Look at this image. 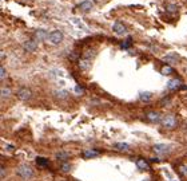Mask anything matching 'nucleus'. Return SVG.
<instances>
[{"label": "nucleus", "mask_w": 187, "mask_h": 181, "mask_svg": "<svg viewBox=\"0 0 187 181\" xmlns=\"http://www.w3.org/2000/svg\"><path fill=\"white\" fill-rule=\"evenodd\" d=\"M131 42H132V39H131V38H128L126 43H123V46H122V47H123V48H128V47L131 46Z\"/></svg>", "instance_id": "bb28decb"}, {"label": "nucleus", "mask_w": 187, "mask_h": 181, "mask_svg": "<svg viewBox=\"0 0 187 181\" xmlns=\"http://www.w3.org/2000/svg\"><path fill=\"white\" fill-rule=\"evenodd\" d=\"M99 154L100 153L98 152V150L90 149V150H84V152H83V157H84V158H92V157H98Z\"/></svg>", "instance_id": "ddd939ff"}, {"label": "nucleus", "mask_w": 187, "mask_h": 181, "mask_svg": "<svg viewBox=\"0 0 187 181\" xmlns=\"http://www.w3.org/2000/svg\"><path fill=\"white\" fill-rule=\"evenodd\" d=\"M35 36H36V39L39 40V42H42V40H46L47 38L49 36V34L46 31V30H38L35 34Z\"/></svg>", "instance_id": "f8f14e48"}, {"label": "nucleus", "mask_w": 187, "mask_h": 181, "mask_svg": "<svg viewBox=\"0 0 187 181\" xmlns=\"http://www.w3.org/2000/svg\"><path fill=\"white\" fill-rule=\"evenodd\" d=\"M136 166H138L139 170H150V164L148 161H146L144 158H138L136 160Z\"/></svg>", "instance_id": "1a4fd4ad"}, {"label": "nucleus", "mask_w": 187, "mask_h": 181, "mask_svg": "<svg viewBox=\"0 0 187 181\" xmlns=\"http://www.w3.org/2000/svg\"><path fill=\"white\" fill-rule=\"evenodd\" d=\"M23 47H24L25 51H28V52H33L36 48H38V43H36L35 40H27V42H24Z\"/></svg>", "instance_id": "6e6552de"}, {"label": "nucleus", "mask_w": 187, "mask_h": 181, "mask_svg": "<svg viewBox=\"0 0 187 181\" xmlns=\"http://www.w3.org/2000/svg\"><path fill=\"white\" fill-rule=\"evenodd\" d=\"M0 172H2V179H4L5 177V168H4V165H2V170H0Z\"/></svg>", "instance_id": "c85d7f7f"}, {"label": "nucleus", "mask_w": 187, "mask_h": 181, "mask_svg": "<svg viewBox=\"0 0 187 181\" xmlns=\"http://www.w3.org/2000/svg\"><path fill=\"white\" fill-rule=\"evenodd\" d=\"M112 30L118 34V35H124V34H127V28L120 22H115V23H114Z\"/></svg>", "instance_id": "0eeeda50"}, {"label": "nucleus", "mask_w": 187, "mask_h": 181, "mask_svg": "<svg viewBox=\"0 0 187 181\" xmlns=\"http://www.w3.org/2000/svg\"><path fill=\"white\" fill-rule=\"evenodd\" d=\"M16 174H18L20 179H23V180H29L33 176V170H32V168L29 165H27V164H22V165H19L18 169H16Z\"/></svg>", "instance_id": "f257e3e1"}, {"label": "nucleus", "mask_w": 187, "mask_h": 181, "mask_svg": "<svg viewBox=\"0 0 187 181\" xmlns=\"http://www.w3.org/2000/svg\"><path fill=\"white\" fill-rule=\"evenodd\" d=\"M151 97H152V94L150 91H142L139 94V99L142 101V102H148V101L151 99Z\"/></svg>", "instance_id": "dca6fc26"}, {"label": "nucleus", "mask_w": 187, "mask_h": 181, "mask_svg": "<svg viewBox=\"0 0 187 181\" xmlns=\"http://www.w3.org/2000/svg\"><path fill=\"white\" fill-rule=\"evenodd\" d=\"M160 123H162V126L166 127V129H175L176 125H178V119L174 115H171V114H168V115L163 117Z\"/></svg>", "instance_id": "f03ea898"}, {"label": "nucleus", "mask_w": 187, "mask_h": 181, "mask_svg": "<svg viewBox=\"0 0 187 181\" xmlns=\"http://www.w3.org/2000/svg\"><path fill=\"white\" fill-rule=\"evenodd\" d=\"M146 118L150 121V122L152 123H158L162 121V117H160V114L158 112H148L146 114Z\"/></svg>", "instance_id": "423d86ee"}, {"label": "nucleus", "mask_w": 187, "mask_h": 181, "mask_svg": "<svg viewBox=\"0 0 187 181\" xmlns=\"http://www.w3.org/2000/svg\"><path fill=\"white\" fill-rule=\"evenodd\" d=\"M48 40L52 43V44H59V43L63 40V32L59 31V30H55V31H52L51 34H49Z\"/></svg>", "instance_id": "20e7f679"}, {"label": "nucleus", "mask_w": 187, "mask_h": 181, "mask_svg": "<svg viewBox=\"0 0 187 181\" xmlns=\"http://www.w3.org/2000/svg\"><path fill=\"white\" fill-rule=\"evenodd\" d=\"M55 97L58 99H67L70 97L68 91H66V90H58V91L55 93Z\"/></svg>", "instance_id": "a211bd4d"}, {"label": "nucleus", "mask_w": 187, "mask_h": 181, "mask_svg": "<svg viewBox=\"0 0 187 181\" xmlns=\"http://www.w3.org/2000/svg\"><path fill=\"white\" fill-rule=\"evenodd\" d=\"M68 157H70V154L67 152H64V150H60V152L56 153V158H58L59 161H66Z\"/></svg>", "instance_id": "412c9836"}, {"label": "nucleus", "mask_w": 187, "mask_h": 181, "mask_svg": "<svg viewBox=\"0 0 187 181\" xmlns=\"http://www.w3.org/2000/svg\"><path fill=\"white\" fill-rule=\"evenodd\" d=\"M160 73H162L163 75H170V74H172V73H174V69H172L171 66L166 65V66H163V67H162V70H160Z\"/></svg>", "instance_id": "4be33fe9"}, {"label": "nucleus", "mask_w": 187, "mask_h": 181, "mask_svg": "<svg viewBox=\"0 0 187 181\" xmlns=\"http://www.w3.org/2000/svg\"><path fill=\"white\" fill-rule=\"evenodd\" d=\"M152 150L155 152L156 154H159V156H162V154H166L170 152V146L166 145V144H156V145L152 146Z\"/></svg>", "instance_id": "39448f33"}, {"label": "nucleus", "mask_w": 187, "mask_h": 181, "mask_svg": "<svg viewBox=\"0 0 187 181\" xmlns=\"http://www.w3.org/2000/svg\"><path fill=\"white\" fill-rule=\"evenodd\" d=\"M92 5H93V3L91 0H84V2H82L79 4V8L82 9L83 12H87V11H90V9H92Z\"/></svg>", "instance_id": "9b49d317"}, {"label": "nucleus", "mask_w": 187, "mask_h": 181, "mask_svg": "<svg viewBox=\"0 0 187 181\" xmlns=\"http://www.w3.org/2000/svg\"><path fill=\"white\" fill-rule=\"evenodd\" d=\"M11 95V89L9 87H2V99H5Z\"/></svg>", "instance_id": "5701e85b"}, {"label": "nucleus", "mask_w": 187, "mask_h": 181, "mask_svg": "<svg viewBox=\"0 0 187 181\" xmlns=\"http://www.w3.org/2000/svg\"><path fill=\"white\" fill-rule=\"evenodd\" d=\"M180 86H182V80L178 78L168 80V83H167V89L168 90H176V89H179Z\"/></svg>", "instance_id": "9d476101"}, {"label": "nucleus", "mask_w": 187, "mask_h": 181, "mask_svg": "<svg viewBox=\"0 0 187 181\" xmlns=\"http://www.w3.org/2000/svg\"><path fill=\"white\" fill-rule=\"evenodd\" d=\"M36 165L42 166V168H47L49 165V161L44 158V157H38V158H36Z\"/></svg>", "instance_id": "f3484780"}, {"label": "nucleus", "mask_w": 187, "mask_h": 181, "mask_svg": "<svg viewBox=\"0 0 187 181\" xmlns=\"http://www.w3.org/2000/svg\"><path fill=\"white\" fill-rule=\"evenodd\" d=\"M143 181H150V179H144V180H143Z\"/></svg>", "instance_id": "473e14b6"}, {"label": "nucleus", "mask_w": 187, "mask_h": 181, "mask_svg": "<svg viewBox=\"0 0 187 181\" xmlns=\"http://www.w3.org/2000/svg\"><path fill=\"white\" fill-rule=\"evenodd\" d=\"M114 147H115L116 150H119V152H126V150L130 149V145L128 144H124V142H116V144H114Z\"/></svg>", "instance_id": "2eb2a0df"}, {"label": "nucleus", "mask_w": 187, "mask_h": 181, "mask_svg": "<svg viewBox=\"0 0 187 181\" xmlns=\"http://www.w3.org/2000/svg\"><path fill=\"white\" fill-rule=\"evenodd\" d=\"M178 59H179V56L176 55V54H168L167 56H165V60L168 63H176Z\"/></svg>", "instance_id": "aec40b11"}, {"label": "nucleus", "mask_w": 187, "mask_h": 181, "mask_svg": "<svg viewBox=\"0 0 187 181\" xmlns=\"http://www.w3.org/2000/svg\"><path fill=\"white\" fill-rule=\"evenodd\" d=\"M5 76H7V73H5V69H4V66H2L0 67V79H5Z\"/></svg>", "instance_id": "a878e982"}, {"label": "nucleus", "mask_w": 187, "mask_h": 181, "mask_svg": "<svg viewBox=\"0 0 187 181\" xmlns=\"http://www.w3.org/2000/svg\"><path fill=\"white\" fill-rule=\"evenodd\" d=\"M167 8H168L170 11H172V12H175V11H176V7H174V5H168Z\"/></svg>", "instance_id": "c756f323"}, {"label": "nucleus", "mask_w": 187, "mask_h": 181, "mask_svg": "<svg viewBox=\"0 0 187 181\" xmlns=\"http://www.w3.org/2000/svg\"><path fill=\"white\" fill-rule=\"evenodd\" d=\"M93 55H95V50H88L87 52H84V58L87 59H91Z\"/></svg>", "instance_id": "393cba45"}, {"label": "nucleus", "mask_w": 187, "mask_h": 181, "mask_svg": "<svg viewBox=\"0 0 187 181\" xmlns=\"http://www.w3.org/2000/svg\"><path fill=\"white\" fill-rule=\"evenodd\" d=\"M76 58H78V56H76V54H75V52H72L71 55H70V59H72V60H75Z\"/></svg>", "instance_id": "7c9ffc66"}, {"label": "nucleus", "mask_w": 187, "mask_h": 181, "mask_svg": "<svg viewBox=\"0 0 187 181\" xmlns=\"http://www.w3.org/2000/svg\"><path fill=\"white\" fill-rule=\"evenodd\" d=\"M71 169H72V165L70 162H66V161H63V162L60 164V170H62L63 173H68Z\"/></svg>", "instance_id": "6ab92c4d"}, {"label": "nucleus", "mask_w": 187, "mask_h": 181, "mask_svg": "<svg viewBox=\"0 0 187 181\" xmlns=\"http://www.w3.org/2000/svg\"><path fill=\"white\" fill-rule=\"evenodd\" d=\"M90 66H91V59H87V58H83L79 60V67L82 70H88Z\"/></svg>", "instance_id": "4468645a"}, {"label": "nucleus", "mask_w": 187, "mask_h": 181, "mask_svg": "<svg viewBox=\"0 0 187 181\" xmlns=\"http://www.w3.org/2000/svg\"><path fill=\"white\" fill-rule=\"evenodd\" d=\"M151 161H152V162H158L159 160H158V158H155V157H154V158H151Z\"/></svg>", "instance_id": "2f4dec72"}, {"label": "nucleus", "mask_w": 187, "mask_h": 181, "mask_svg": "<svg viewBox=\"0 0 187 181\" xmlns=\"http://www.w3.org/2000/svg\"><path fill=\"white\" fill-rule=\"evenodd\" d=\"M178 170L182 176H187V165H180Z\"/></svg>", "instance_id": "b1692460"}, {"label": "nucleus", "mask_w": 187, "mask_h": 181, "mask_svg": "<svg viewBox=\"0 0 187 181\" xmlns=\"http://www.w3.org/2000/svg\"><path fill=\"white\" fill-rule=\"evenodd\" d=\"M75 91L78 93V94H82L83 91H84V90H83V89H82V87H80V86H76V87H75Z\"/></svg>", "instance_id": "cd10ccee"}, {"label": "nucleus", "mask_w": 187, "mask_h": 181, "mask_svg": "<svg viewBox=\"0 0 187 181\" xmlns=\"http://www.w3.org/2000/svg\"><path fill=\"white\" fill-rule=\"evenodd\" d=\"M31 97H32V91L28 87H20L18 90V98L20 101H28L31 99Z\"/></svg>", "instance_id": "7ed1b4c3"}]
</instances>
